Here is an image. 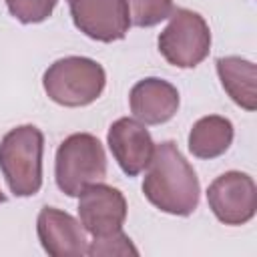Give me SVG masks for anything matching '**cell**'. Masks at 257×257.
Listing matches in <instances>:
<instances>
[{
    "label": "cell",
    "mask_w": 257,
    "mask_h": 257,
    "mask_svg": "<svg viewBox=\"0 0 257 257\" xmlns=\"http://www.w3.org/2000/svg\"><path fill=\"white\" fill-rule=\"evenodd\" d=\"M145 197L163 213L191 215L199 205V179L173 141L155 147L143 181Z\"/></svg>",
    "instance_id": "1"
},
{
    "label": "cell",
    "mask_w": 257,
    "mask_h": 257,
    "mask_svg": "<svg viewBox=\"0 0 257 257\" xmlns=\"http://www.w3.org/2000/svg\"><path fill=\"white\" fill-rule=\"evenodd\" d=\"M44 137L34 124H22L0 143V171L16 197H32L42 187Z\"/></svg>",
    "instance_id": "2"
},
{
    "label": "cell",
    "mask_w": 257,
    "mask_h": 257,
    "mask_svg": "<svg viewBox=\"0 0 257 257\" xmlns=\"http://www.w3.org/2000/svg\"><path fill=\"white\" fill-rule=\"evenodd\" d=\"M104 82V68L84 56H66L52 62L42 78L46 94L62 106H86L94 102Z\"/></svg>",
    "instance_id": "3"
},
{
    "label": "cell",
    "mask_w": 257,
    "mask_h": 257,
    "mask_svg": "<svg viewBox=\"0 0 257 257\" xmlns=\"http://www.w3.org/2000/svg\"><path fill=\"white\" fill-rule=\"evenodd\" d=\"M54 175L58 189L68 197H78L84 187L102 181L106 175V157L100 141L88 133L66 137L56 151Z\"/></svg>",
    "instance_id": "4"
},
{
    "label": "cell",
    "mask_w": 257,
    "mask_h": 257,
    "mask_svg": "<svg viewBox=\"0 0 257 257\" xmlns=\"http://www.w3.org/2000/svg\"><path fill=\"white\" fill-rule=\"evenodd\" d=\"M211 48V30L205 18L193 10L177 8L159 34V50L165 60L179 68H193L203 62Z\"/></svg>",
    "instance_id": "5"
},
{
    "label": "cell",
    "mask_w": 257,
    "mask_h": 257,
    "mask_svg": "<svg viewBox=\"0 0 257 257\" xmlns=\"http://www.w3.org/2000/svg\"><path fill=\"white\" fill-rule=\"evenodd\" d=\"M207 201L215 217L225 225H245L257 211V189L253 179L241 171L217 177L207 191Z\"/></svg>",
    "instance_id": "6"
},
{
    "label": "cell",
    "mask_w": 257,
    "mask_h": 257,
    "mask_svg": "<svg viewBox=\"0 0 257 257\" xmlns=\"http://www.w3.org/2000/svg\"><path fill=\"white\" fill-rule=\"evenodd\" d=\"M74 26L92 40L114 42L126 36L131 20L124 0H68Z\"/></svg>",
    "instance_id": "7"
},
{
    "label": "cell",
    "mask_w": 257,
    "mask_h": 257,
    "mask_svg": "<svg viewBox=\"0 0 257 257\" xmlns=\"http://www.w3.org/2000/svg\"><path fill=\"white\" fill-rule=\"evenodd\" d=\"M78 217L84 231L92 237H104L122 229L126 219L124 195L104 183H92L78 195Z\"/></svg>",
    "instance_id": "8"
},
{
    "label": "cell",
    "mask_w": 257,
    "mask_h": 257,
    "mask_svg": "<svg viewBox=\"0 0 257 257\" xmlns=\"http://www.w3.org/2000/svg\"><path fill=\"white\" fill-rule=\"evenodd\" d=\"M106 141L118 167L128 177H137L139 173H143L155 151V143L145 124L128 116H122L110 124Z\"/></svg>",
    "instance_id": "9"
},
{
    "label": "cell",
    "mask_w": 257,
    "mask_h": 257,
    "mask_svg": "<svg viewBox=\"0 0 257 257\" xmlns=\"http://www.w3.org/2000/svg\"><path fill=\"white\" fill-rule=\"evenodd\" d=\"M36 231L42 249L52 257L86 255L88 241L84 235V227H80V223L66 211L44 207L38 213Z\"/></svg>",
    "instance_id": "10"
},
{
    "label": "cell",
    "mask_w": 257,
    "mask_h": 257,
    "mask_svg": "<svg viewBox=\"0 0 257 257\" xmlns=\"http://www.w3.org/2000/svg\"><path fill=\"white\" fill-rule=\"evenodd\" d=\"M131 112L143 124H163L171 120L179 108V90L163 78H143L128 94Z\"/></svg>",
    "instance_id": "11"
},
{
    "label": "cell",
    "mask_w": 257,
    "mask_h": 257,
    "mask_svg": "<svg viewBox=\"0 0 257 257\" xmlns=\"http://www.w3.org/2000/svg\"><path fill=\"white\" fill-rule=\"evenodd\" d=\"M217 72L227 94L245 110L257 108V68L241 56L217 58Z\"/></svg>",
    "instance_id": "12"
},
{
    "label": "cell",
    "mask_w": 257,
    "mask_h": 257,
    "mask_svg": "<svg viewBox=\"0 0 257 257\" xmlns=\"http://www.w3.org/2000/svg\"><path fill=\"white\" fill-rule=\"evenodd\" d=\"M231 120L219 114H209L193 124L189 133V151L197 159H217L231 147Z\"/></svg>",
    "instance_id": "13"
},
{
    "label": "cell",
    "mask_w": 257,
    "mask_h": 257,
    "mask_svg": "<svg viewBox=\"0 0 257 257\" xmlns=\"http://www.w3.org/2000/svg\"><path fill=\"white\" fill-rule=\"evenodd\" d=\"M124 2L131 24L141 28L155 26L165 18H169L173 12V0H124Z\"/></svg>",
    "instance_id": "14"
},
{
    "label": "cell",
    "mask_w": 257,
    "mask_h": 257,
    "mask_svg": "<svg viewBox=\"0 0 257 257\" xmlns=\"http://www.w3.org/2000/svg\"><path fill=\"white\" fill-rule=\"evenodd\" d=\"M58 0H6V6L10 14L24 22V24H36L46 20Z\"/></svg>",
    "instance_id": "15"
},
{
    "label": "cell",
    "mask_w": 257,
    "mask_h": 257,
    "mask_svg": "<svg viewBox=\"0 0 257 257\" xmlns=\"http://www.w3.org/2000/svg\"><path fill=\"white\" fill-rule=\"evenodd\" d=\"M86 255L92 257H108V255H139L137 247L131 243V239L120 231L104 235V237H92V243L86 247Z\"/></svg>",
    "instance_id": "16"
},
{
    "label": "cell",
    "mask_w": 257,
    "mask_h": 257,
    "mask_svg": "<svg viewBox=\"0 0 257 257\" xmlns=\"http://www.w3.org/2000/svg\"><path fill=\"white\" fill-rule=\"evenodd\" d=\"M4 201H6V197H4V193L0 191V203H4Z\"/></svg>",
    "instance_id": "17"
}]
</instances>
